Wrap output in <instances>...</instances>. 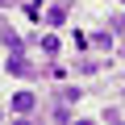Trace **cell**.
<instances>
[{"mask_svg":"<svg viewBox=\"0 0 125 125\" xmlns=\"http://www.w3.org/2000/svg\"><path fill=\"white\" fill-rule=\"evenodd\" d=\"M38 108V100H33V92H17L13 96V113H21V117H29Z\"/></svg>","mask_w":125,"mask_h":125,"instance_id":"obj_2","label":"cell"},{"mask_svg":"<svg viewBox=\"0 0 125 125\" xmlns=\"http://www.w3.org/2000/svg\"><path fill=\"white\" fill-rule=\"evenodd\" d=\"M9 75H17V79H29V75H33V62H29L21 50H9Z\"/></svg>","mask_w":125,"mask_h":125,"instance_id":"obj_1","label":"cell"},{"mask_svg":"<svg viewBox=\"0 0 125 125\" xmlns=\"http://www.w3.org/2000/svg\"><path fill=\"white\" fill-rule=\"evenodd\" d=\"M113 42H117V38H113V33H92V38H88V46H104V50H108V46H113Z\"/></svg>","mask_w":125,"mask_h":125,"instance_id":"obj_7","label":"cell"},{"mask_svg":"<svg viewBox=\"0 0 125 125\" xmlns=\"http://www.w3.org/2000/svg\"><path fill=\"white\" fill-rule=\"evenodd\" d=\"M121 29H125V17H121V13H113V38H121Z\"/></svg>","mask_w":125,"mask_h":125,"instance_id":"obj_10","label":"cell"},{"mask_svg":"<svg viewBox=\"0 0 125 125\" xmlns=\"http://www.w3.org/2000/svg\"><path fill=\"white\" fill-rule=\"evenodd\" d=\"M0 42H4V50H25V42H21L17 29H4V33H0Z\"/></svg>","mask_w":125,"mask_h":125,"instance_id":"obj_3","label":"cell"},{"mask_svg":"<svg viewBox=\"0 0 125 125\" xmlns=\"http://www.w3.org/2000/svg\"><path fill=\"white\" fill-rule=\"evenodd\" d=\"M46 21L50 25H62V21H67V4H50L46 9Z\"/></svg>","mask_w":125,"mask_h":125,"instance_id":"obj_4","label":"cell"},{"mask_svg":"<svg viewBox=\"0 0 125 125\" xmlns=\"http://www.w3.org/2000/svg\"><path fill=\"white\" fill-rule=\"evenodd\" d=\"M58 104H79V88H62L58 92Z\"/></svg>","mask_w":125,"mask_h":125,"instance_id":"obj_6","label":"cell"},{"mask_svg":"<svg viewBox=\"0 0 125 125\" xmlns=\"http://www.w3.org/2000/svg\"><path fill=\"white\" fill-rule=\"evenodd\" d=\"M25 17H29V21H38V17H42V4H38V0H29V4H25Z\"/></svg>","mask_w":125,"mask_h":125,"instance_id":"obj_8","label":"cell"},{"mask_svg":"<svg viewBox=\"0 0 125 125\" xmlns=\"http://www.w3.org/2000/svg\"><path fill=\"white\" fill-rule=\"evenodd\" d=\"M0 9H4V0H0Z\"/></svg>","mask_w":125,"mask_h":125,"instance_id":"obj_11","label":"cell"},{"mask_svg":"<svg viewBox=\"0 0 125 125\" xmlns=\"http://www.w3.org/2000/svg\"><path fill=\"white\" fill-rule=\"evenodd\" d=\"M38 42H42V54H58V46H62V42H58L54 33H42Z\"/></svg>","mask_w":125,"mask_h":125,"instance_id":"obj_5","label":"cell"},{"mask_svg":"<svg viewBox=\"0 0 125 125\" xmlns=\"http://www.w3.org/2000/svg\"><path fill=\"white\" fill-rule=\"evenodd\" d=\"M50 117H54V121H71V108H67V104H58V108H54Z\"/></svg>","mask_w":125,"mask_h":125,"instance_id":"obj_9","label":"cell"}]
</instances>
